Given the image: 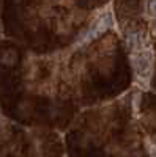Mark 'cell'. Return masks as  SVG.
I'll return each instance as SVG.
<instances>
[{
	"mask_svg": "<svg viewBox=\"0 0 156 157\" xmlns=\"http://www.w3.org/2000/svg\"><path fill=\"white\" fill-rule=\"evenodd\" d=\"M131 63H133L136 77L140 82L148 83V78L151 75V68H153V52L150 49H140L137 52H133Z\"/></svg>",
	"mask_w": 156,
	"mask_h": 157,
	"instance_id": "cell-1",
	"label": "cell"
},
{
	"mask_svg": "<svg viewBox=\"0 0 156 157\" xmlns=\"http://www.w3.org/2000/svg\"><path fill=\"white\" fill-rule=\"evenodd\" d=\"M110 25H112V14H110V13H106V14H102V16L98 19V22L95 24V27L87 33V36L81 39V44L88 43V41H92V39L101 36L102 33H106V32L110 29Z\"/></svg>",
	"mask_w": 156,
	"mask_h": 157,
	"instance_id": "cell-2",
	"label": "cell"
},
{
	"mask_svg": "<svg viewBox=\"0 0 156 157\" xmlns=\"http://www.w3.org/2000/svg\"><path fill=\"white\" fill-rule=\"evenodd\" d=\"M128 47L133 52L144 49V36L140 33H129L128 35Z\"/></svg>",
	"mask_w": 156,
	"mask_h": 157,
	"instance_id": "cell-3",
	"label": "cell"
},
{
	"mask_svg": "<svg viewBox=\"0 0 156 157\" xmlns=\"http://www.w3.org/2000/svg\"><path fill=\"white\" fill-rule=\"evenodd\" d=\"M147 10H148V14H150V16L156 17V0H148Z\"/></svg>",
	"mask_w": 156,
	"mask_h": 157,
	"instance_id": "cell-4",
	"label": "cell"
},
{
	"mask_svg": "<svg viewBox=\"0 0 156 157\" xmlns=\"http://www.w3.org/2000/svg\"><path fill=\"white\" fill-rule=\"evenodd\" d=\"M147 146H148V152H150V155H156V145H153V143L147 141Z\"/></svg>",
	"mask_w": 156,
	"mask_h": 157,
	"instance_id": "cell-5",
	"label": "cell"
},
{
	"mask_svg": "<svg viewBox=\"0 0 156 157\" xmlns=\"http://www.w3.org/2000/svg\"><path fill=\"white\" fill-rule=\"evenodd\" d=\"M154 30H156V25H154Z\"/></svg>",
	"mask_w": 156,
	"mask_h": 157,
	"instance_id": "cell-6",
	"label": "cell"
}]
</instances>
